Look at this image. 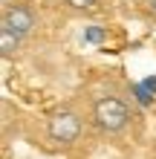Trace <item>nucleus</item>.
<instances>
[{
    "instance_id": "f257e3e1",
    "label": "nucleus",
    "mask_w": 156,
    "mask_h": 159,
    "mask_svg": "<svg viewBox=\"0 0 156 159\" xmlns=\"http://www.w3.org/2000/svg\"><path fill=\"white\" fill-rule=\"evenodd\" d=\"M139 113L133 107V98H127L122 87H104L90 98V125L107 142H124L133 133V125Z\"/></svg>"
},
{
    "instance_id": "f03ea898",
    "label": "nucleus",
    "mask_w": 156,
    "mask_h": 159,
    "mask_svg": "<svg viewBox=\"0 0 156 159\" xmlns=\"http://www.w3.org/2000/svg\"><path fill=\"white\" fill-rule=\"evenodd\" d=\"M87 125H90V113H84L75 104H64L47 119V139L55 148L67 151V148H75L84 139Z\"/></svg>"
},
{
    "instance_id": "7ed1b4c3",
    "label": "nucleus",
    "mask_w": 156,
    "mask_h": 159,
    "mask_svg": "<svg viewBox=\"0 0 156 159\" xmlns=\"http://www.w3.org/2000/svg\"><path fill=\"white\" fill-rule=\"evenodd\" d=\"M38 26V12H35L32 3L26 0H12V3H3V12H0V29L17 35V38H29Z\"/></svg>"
},
{
    "instance_id": "20e7f679",
    "label": "nucleus",
    "mask_w": 156,
    "mask_h": 159,
    "mask_svg": "<svg viewBox=\"0 0 156 159\" xmlns=\"http://www.w3.org/2000/svg\"><path fill=\"white\" fill-rule=\"evenodd\" d=\"M49 3L64 15H90L96 9H101L104 0H49Z\"/></svg>"
},
{
    "instance_id": "39448f33",
    "label": "nucleus",
    "mask_w": 156,
    "mask_h": 159,
    "mask_svg": "<svg viewBox=\"0 0 156 159\" xmlns=\"http://www.w3.org/2000/svg\"><path fill=\"white\" fill-rule=\"evenodd\" d=\"M20 46H23V38H17V35L12 32H6V29H0V55L9 61V58H15L17 52H20Z\"/></svg>"
},
{
    "instance_id": "423d86ee",
    "label": "nucleus",
    "mask_w": 156,
    "mask_h": 159,
    "mask_svg": "<svg viewBox=\"0 0 156 159\" xmlns=\"http://www.w3.org/2000/svg\"><path fill=\"white\" fill-rule=\"evenodd\" d=\"M136 12L148 20H156V0H136Z\"/></svg>"
}]
</instances>
